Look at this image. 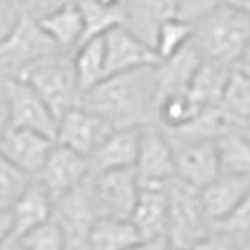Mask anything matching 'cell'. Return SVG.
<instances>
[{"label": "cell", "mask_w": 250, "mask_h": 250, "mask_svg": "<svg viewBox=\"0 0 250 250\" xmlns=\"http://www.w3.org/2000/svg\"><path fill=\"white\" fill-rule=\"evenodd\" d=\"M62 49L43 30L40 21L22 11L15 28L0 43V63L6 77H19L30 65Z\"/></svg>", "instance_id": "5"}, {"label": "cell", "mask_w": 250, "mask_h": 250, "mask_svg": "<svg viewBox=\"0 0 250 250\" xmlns=\"http://www.w3.org/2000/svg\"><path fill=\"white\" fill-rule=\"evenodd\" d=\"M127 250H172L168 243L167 235L163 237H153V239H140L135 245H131Z\"/></svg>", "instance_id": "38"}, {"label": "cell", "mask_w": 250, "mask_h": 250, "mask_svg": "<svg viewBox=\"0 0 250 250\" xmlns=\"http://www.w3.org/2000/svg\"><path fill=\"white\" fill-rule=\"evenodd\" d=\"M168 185H140V194L131 215V222L140 239H153L167 235L170 196Z\"/></svg>", "instance_id": "15"}, {"label": "cell", "mask_w": 250, "mask_h": 250, "mask_svg": "<svg viewBox=\"0 0 250 250\" xmlns=\"http://www.w3.org/2000/svg\"><path fill=\"white\" fill-rule=\"evenodd\" d=\"M167 239L172 250H188L198 239L209 233V222L204 213L200 188H194L174 177L168 185Z\"/></svg>", "instance_id": "4"}, {"label": "cell", "mask_w": 250, "mask_h": 250, "mask_svg": "<svg viewBox=\"0 0 250 250\" xmlns=\"http://www.w3.org/2000/svg\"><path fill=\"white\" fill-rule=\"evenodd\" d=\"M220 174L250 176V135L226 129L215 138Z\"/></svg>", "instance_id": "25"}, {"label": "cell", "mask_w": 250, "mask_h": 250, "mask_svg": "<svg viewBox=\"0 0 250 250\" xmlns=\"http://www.w3.org/2000/svg\"><path fill=\"white\" fill-rule=\"evenodd\" d=\"M106 77L140 67H149L161 62L155 49L131 32L125 24H118L103 36Z\"/></svg>", "instance_id": "12"}, {"label": "cell", "mask_w": 250, "mask_h": 250, "mask_svg": "<svg viewBox=\"0 0 250 250\" xmlns=\"http://www.w3.org/2000/svg\"><path fill=\"white\" fill-rule=\"evenodd\" d=\"M56 140L38 131L10 127L0 138V151L28 176L36 177L51 155Z\"/></svg>", "instance_id": "14"}, {"label": "cell", "mask_w": 250, "mask_h": 250, "mask_svg": "<svg viewBox=\"0 0 250 250\" xmlns=\"http://www.w3.org/2000/svg\"><path fill=\"white\" fill-rule=\"evenodd\" d=\"M11 233L26 235L28 231L45 224L54 215V200L40 179H32L15 206L11 208Z\"/></svg>", "instance_id": "18"}, {"label": "cell", "mask_w": 250, "mask_h": 250, "mask_svg": "<svg viewBox=\"0 0 250 250\" xmlns=\"http://www.w3.org/2000/svg\"><path fill=\"white\" fill-rule=\"evenodd\" d=\"M192 43L204 60L239 67L250 47V10L241 0H233L209 11L194 22Z\"/></svg>", "instance_id": "2"}, {"label": "cell", "mask_w": 250, "mask_h": 250, "mask_svg": "<svg viewBox=\"0 0 250 250\" xmlns=\"http://www.w3.org/2000/svg\"><path fill=\"white\" fill-rule=\"evenodd\" d=\"M95 209L99 217L129 220L140 194V181L135 168L106 170L90 176Z\"/></svg>", "instance_id": "6"}, {"label": "cell", "mask_w": 250, "mask_h": 250, "mask_svg": "<svg viewBox=\"0 0 250 250\" xmlns=\"http://www.w3.org/2000/svg\"><path fill=\"white\" fill-rule=\"evenodd\" d=\"M202 112L204 110H200L188 92L165 95L157 103V125L165 131H179L194 122Z\"/></svg>", "instance_id": "27"}, {"label": "cell", "mask_w": 250, "mask_h": 250, "mask_svg": "<svg viewBox=\"0 0 250 250\" xmlns=\"http://www.w3.org/2000/svg\"><path fill=\"white\" fill-rule=\"evenodd\" d=\"M124 24L153 47L159 26L179 15V0H124Z\"/></svg>", "instance_id": "16"}, {"label": "cell", "mask_w": 250, "mask_h": 250, "mask_svg": "<svg viewBox=\"0 0 250 250\" xmlns=\"http://www.w3.org/2000/svg\"><path fill=\"white\" fill-rule=\"evenodd\" d=\"M0 250H28V247L24 245L22 237L15 235V233H10L6 239L0 243Z\"/></svg>", "instance_id": "39"}, {"label": "cell", "mask_w": 250, "mask_h": 250, "mask_svg": "<svg viewBox=\"0 0 250 250\" xmlns=\"http://www.w3.org/2000/svg\"><path fill=\"white\" fill-rule=\"evenodd\" d=\"M77 0H21L22 11L32 15L34 19H43L54 11L62 10Z\"/></svg>", "instance_id": "36"}, {"label": "cell", "mask_w": 250, "mask_h": 250, "mask_svg": "<svg viewBox=\"0 0 250 250\" xmlns=\"http://www.w3.org/2000/svg\"><path fill=\"white\" fill-rule=\"evenodd\" d=\"M135 170L140 185H167L176 177L174 146L161 125L149 124L140 129Z\"/></svg>", "instance_id": "8"}, {"label": "cell", "mask_w": 250, "mask_h": 250, "mask_svg": "<svg viewBox=\"0 0 250 250\" xmlns=\"http://www.w3.org/2000/svg\"><path fill=\"white\" fill-rule=\"evenodd\" d=\"M140 241L131 220L99 217L92 226L88 250H127Z\"/></svg>", "instance_id": "26"}, {"label": "cell", "mask_w": 250, "mask_h": 250, "mask_svg": "<svg viewBox=\"0 0 250 250\" xmlns=\"http://www.w3.org/2000/svg\"><path fill=\"white\" fill-rule=\"evenodd\" d=\"M202 62H204V58L192 42L188 43L187 47H183L179 52H176L174 56H170L167 60H161L155 65L159 99L170 94L188 92L190 83H192L196 71L200 69Z\"/></svg>", "instance_id": "19"}, {"label": "cell", "mask_w": 250, "mask_h": 250, "mask_svg": "<svg viewBox=\"0 0 250 250\" xmlns=\"http://www.w3.org/2000/svg\"><path fill=\"white\" fill-rule=\"evenodd\" d=\"M233 0H179V17L190 22H196L209 11L217 10L222 4H228Z\"/></svg>", "instance_id": "33"}, {"label": "cell", "mask_w": 250, "mask_h": 250, "mask_svg": "<svg viewBox=\"0 0 250 250\" xmlns=\"http://www.w3.org/2000/svg\"><path fill=\"white\" fill-rule=\"evenodd\" d=\"M11 127L10 92H8V77H0V138Z\"/></svg>", "instance_id": "37"}, {"label": "cell", "mask_w": 250, "mask_h": 250, "mask_svg": "<svg viewBox=\"0 0 250 250\" xmlns=\"http://www.w3.org/2000/svg\"><path fill=\"white\" fill-rule=\"evenodd\" d=\"M34 179L19 167H15L8 157L0 151V209L11 211L26 187Z\"/></svg>", "instance_id": "30"}, {"label": "cell", "mask_w": 250, "mask_h": 250, "mask_svg": "<svg viewBox=\"0 0 250 250\" xmlns=\"http://www.w3.org/2000/svg\"><path fill=\"white\" fill-rule=\"evenodd\" d=\"M168 138L174 146L177 179L200 190L217 179L220 165L215 138H177L170 135Z\"/></svg>", "instance_id": "9"}, {"label": "cell", "mask_w": 250, "mask_h": 250, "mask_svg": "<svg viewBox=\"0 0 250 250\" xmlns=\"http://www.w3.org/2000/svg\"><path fill=\"white\" fill-rule=\"evenodd\" d=\"M231 73H233L231 67L209 62V60L202 62L188 88V94L196 101L200 110H215L219 106Z\"/></svg>", "instance_id": "22"}, {"label": "cell", "mask_w": 250, "mask_h": 250, "mask_svg": "<svg viewBox=\"0 0 250 250\" xmlns=\"http://www.w3.org/2000/svg\"><path fill=\"white\" fill-rule=\"evenodd\" d=\"M112 131L114 129L103 118H99L88 108H84L83 104H79L67 110L58 120L56 144L71 147L75 151L90 157Z\"/></svg>", "instance_id": "13"}, {"label": "cell", "mask_w": 250, "mask_h": 250, "mask_svg": "<svg viewBox=\"0 0 250 250\" xmlns=\"http://www.w3.org/2000/svg\"><path fill=\"white\" fill-rule=\"evenodd\" d=\"M84 17V38L92 40L97 36H104L110 28L124 24V11L122 8H108L99 4L97 0H77Z\"/></svg>", "instance_id": "29"}, {"label": "cell", "mask_w": 250, "mask_h": 250, "mask_svg": "<svg viewBox=\"0 0 250 250\" xmlns=\"http://www.w3.org/2000/svg\"><path fill=\"white\" fill-rule=\"evenodd\" d=\"M188 250H243V245L239 239L215 229L213 233H206Z\"/></svg>", "instance_id": "34"}, {"label": "cell", "mask_w": 250, "mask_h": 250, "mask_svg": "<svg viewBox=\"0 0 250 250\" xmlns=\"http://www.w3.org/2000/svg\"><path fill=\"white\" fill-rule=\"evenodd\" d=\"M213 228L222 233H228L231 237L243 241L250 239V190L245 198L233 208L226 219L217 222Z\"/></svg>", "instance_id": "32"}, {"label": "cell", "mask_w": 250, "mask_h": 250, "mask_svg": "<svg viewBox=\"0 0 250 250\" xmlns=\"http://www.w3.org/2000/svg\"><path fill=\"white\" fill-rule=\"evenodd\" d=\"M97 2L103 4V6H108V8H122L124 0H97Z\"/></svg>", "instance_id": "41"}, {"label": "cell", "mask_w": 250, "mask_h": 250, "mask_svg": "<svg viewBox=\"0 0 250 250\" xmlns=\"http://www.w3.org/2000/svg\"><path fill=\"white\" fill-rule=\"evenodd\" d=\"M73 52H54L30 65L26 71H22L17 77L30 83L40 92V95L49 103L58 120L67 110L79 106L83 101V90L75 73Z\"/></svg>", "instance_id": "3"}, {"label": "cell", "mask_w": 250, "mask_h": 250, "mask_svg": "<svg viewBox=\"0 0 250 250\" xmlns=\"http://www.w3.org/2000/svg\"><path fill=\"white\" fill-rule=\"evenodd\" d=\"M22 17L21 0H0V43L4 42Z\"/></svg>", "instance_id": "35"}, {"label": "cell", "mask_w": 250, "mask_h": 250, "mask_svg": "<svg viewBox=\"0 0 250 250\" xmlns=\"http://www.w3.org/2000/svg\"><path fill=\"white\" fill-rule=\"evenodd\" d=\"M157 101L155 65H149L106 77L83 95L81 104L116 131L157 124Z\"/></svg>", "instance_id": "1"}, {"label": "cell", "mask_w": 250, "mask_h": 250, "mask_svg": "<svg viewBox=\"0 0 250 250\" xmlns=\"http://www.w3.org/2000/svg\"><path fill=\"white\" fill-rule=\"evenodd\" d=\"M73 63L83 95L94 86H97L103 79H106L103 36H97V38L81 43L73 52Z\"/></svg>", "instance_id": "24"}, {"label": "cell", "mask_w": 250, "mask_h": 250, "mask_svg": "<svg viewBox=\"0 0 250 250\" xmlns=\"http://www.w3.org/2000/svg\"><path fill=\"white\" fill-rule=\"evenodd\" d=\"M250 176H229L219 174L208 187L200 190L204 213L209 222V228H213L217 222L226 219L233 208L249 194Z\"/></svg>", "instance_id": "17"}, {"label": "cell", "mask_w": 250, "mask_h": 250, "mask_svg": "<svg viewBox=\"0 0 250 250\" xmlns=\"http://www.w3.org/2000/svg\"><path fill=\"white\" fill-rule=\"evenodd\" d=\"M22 241L28 250H67L63 231L54 219L22 235Z\"/></svg>", "instance_id": "31"}, {"label": "cell", "mask_w": 250, "mask_h": 250, "mask_svg": "<svg viewBox=\"0 0 250 250\" xmlns=\"http://www.w3.org/2000/svg\"><path fill=\"white\" fill-rule=\"evenodd\" d=\"M11 233V213L0 209V243Z\"/></svg>", "instance_id": "40"}, {"label": "cell", "mask_w": 250, "mask_h": 250, "mask_svg": "<svg viewBox=\"0 0 250 250\" xmlns=\"http://www.w3.org/2000/svg\"><path fill=\"white\" fill-rule=\"evenodd\" d=\"M0 77H6V73H4V67H2V63H0Z\"/></svg>", "instance_id": "43"}, {"label": "cell", "mask_w": 250, "mask_h": 250, "mask_svg": "<svg viewBox=\"0 0 250 250\" xmlns=\"http://www.w3.org/2000/svg\"><path fill=\"white\" fill-rule=\"evenodd\" d=\"M217 116L226 129L250 135V75L235 67L226 92L217 106Z\"/></svg>", "instance_id": "21"}, {"label": "cell", "mask_w": 250, "mask_h": 250, "mask_svg": "<svg viewBox=\"0 0 250 250\" xmlns=\"http://www.w3.org/2000/svg\"><path fill=\"white\" fill-rule=\"evenodd\" d=\"M243 2H250V0H243Z\"/></svg>", "instance_id": "44"}, {"label": "cell", "mask_w": 250, "mask_h": 250, "mask_svg": "<svg viewBox=\"0 0 250 250\" xmlns=\"http://www.w3.org/2000/svg\"><path fill=\"white\" fill-rule=\"evenodd\" d=\"M140 144V129H116L90 155L92 174L106 170L135 168Z\"/></svg>", "instance_id": "20"}, {"label": "cell", "mask_w": 250, "mask_h": 250, "mask_svg": "<svg viewBox=\"0 0 250 250\" xmlns=\"http://www.w3.org/2000/svg\"><path fill=\"white\" fill-rule=\"evenodd\" d=\"M52 219L62 228L67 250H88L90 231L94 222L99 219L90 187V177L69 194L54 200Z\"/></svg>", "instance_id": "7"}, {"label": "cell", "mask_w": 250, "mask_h": 250, "mask_svg": "<svg viewBox=\"0 0 250 250\" xmlns=\"http://www.w3.org/2000/svg\"><path fill=\"white\" fill-rule=\"evenodd\" d=\"M90 176V157L83 155L71 147L56 144L36 179H40L45 185V188L51 192L52 200H58L81 187Z\"/></svg>", "instance_id": "11"}, {"label": "cell", "mask_w": 250, "mask_h": 250, "mask_svg": "<svg viewBox=\"0 0 250 250\" xmlns=\"http://www.w3.org/2000/svg\"><path fill=\"white\" fill-rule=\"evenodd\" d=\"M38 21L43 26V30L52 38V42L58 45V49L62 51L73 52L83 43L84 17L77 2Z\"/></svg>", "instance_id": "23"}, {"label": "cell", "mask_w": 250, "mask_h": 250, "mask_svg": "<svg viewBox=\"0 0 250 250\" xmlns=\"http://www.w3.org/2000/svg\"><path fill=\"white\" fill-rule=\"evenodd\" d=\"M8 92H10L11 127L38 131L56 140L58 118L52 112L49 103L40 95V92L30 83L17 77H8Z\"/></svg>", "instance_id": "10"}, {"label": "cell", "mask_w": 250, "mask_h": 250, "mask_svg": "<svg viewBox=\"0 0 250 250\" xmlns=\"http://www.w3.org/2000/svg\"><path fill=\"white\" fill-rule=\"evenodd\" d=\"M192 36H194V22L187 21L179 15L167 19L159 26L155 34V43H153L159 60H167L181 51L183 47H187L192 42Z\"/></svg>", "instance_id": "28"}, {"label": "cell", "mask_w": 250, "mask_h": 250, "mask_svg": "<svg viewBox=\"0 0 250 250\" xmlns=\"http://www.w3.org/2000/svg\"><path fill=\"white\" fill-rule=\"evenodd\" d=\"M241 245H243V250H250V239L243 241V243H241Z\"/></svg>", "instance_id": "42"}]
</instances>
